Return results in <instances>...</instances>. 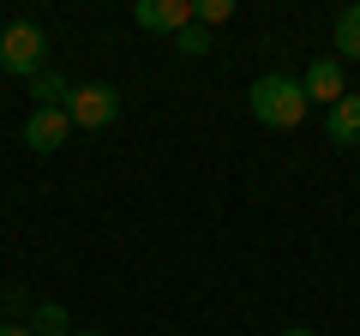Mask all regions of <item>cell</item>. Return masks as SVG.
I'll list each match as a JSON object with an SVG mask.
<instances>
[{"instance_id":"cell-10","label":"cell","mask_w":360,"mask_h":336,"mask_svg":"<svg viewBox=\"0 0 360 336\" xmlns=\"http://www.w3.org/2000/svg\"><path fill=\"white\" fill-rule=\"evenodd\" d=\"M30 330H37V336H72V318H66V306L42 300V306H37V318H30Z\"/></svg>"},{"instance_id":"cell-11","label":"cell","mask_w":360,"mask_h":336,"mask_svg":"<svg viewBox=\"0 0 360 336\" xmlns=\"http://www.w3.org/2000/svg\"><path fill=\"white\" fill-rule=\"evenodd\" d=\"M174 49H180V54H210V30H205V25H186V30L174 37Z\"/></svg>"},{"instance_id":"cell-8","label":"cell","mask_w":360,"mask_h":336,"mask_svg":"<svg viewBox=\"0 0 360 336\" xmlns=\"http://www.w3.org/2000/svg\"><path fill=\"white\" fill-rule=\"evenodd\" d=\"M30 96H37V108H66L72 84H66L60 72H37V78H30Z\"/></svg>"},{"instance_id":"cell-2","label":"cell","mask_w":360,"mask_h":336,"mask_svg":"<svg viewBox=\"0 0 360 336\" xmlns=\"http://www.w3.org/2000/svg\"><path fill=\"white\" fill-rule=\"evenodd\" d=\"M0 72H13V78L49 72V37H42V25L18 18V25L0 30Z\"/></svg>"},{"instance_id":"cell-14","label":"cell","mask_w":360,"mask_h":336,"mask_svg":"<svg viewBox=\"0 0 360 336\" xmlns=\"http://www.w3.org/2000/svg\"><path fill=\"white\" fill-rule=\"evenodd\" d=\"M283 336H312V330H307V324H295V330H283Z\"/></svg>"},{"instance_id":"cell-1","label":"cell","mask_w":360,"mask_h":336,"mask_svg":"<svg viewBox=\"0 0 360 336\" xmlns=\"http://www.w3.org/2000/svg\"><path fill=\"white\" fill-rule=\"evenodd\" d=\"M246 103H252V115L264 120V127H276V132H295L300 120H307V91H300V78H288V72H264L246 91Z\"/></svg>"},{"instance_id":"cell-9","label":"cell","mask_w":360,"mask_h":336,"mask_svg":"<svg viewBox=\"0 0 360 336\" xmlns=\"http://www.w3.org/2000/svg\"><path fill=\"white\" fill-rule=\"evenodd\" d=\"M336 54L342 60H360V6H342L336 13Z\"/></svg>"},{"instance_id":"cell-5","label":"cell","mask_w":360,"mask_h":336,"mask_svg":"<svg viewBox=\"0 0 360 336\" xmlns=\"http://www.w3.org/2000/svg\"><path fill=\"white\" fill-rule=\"evenodd\" d=\"M72 138V120H66V108H30V120H25V144L30 150H60V144Z\"/></svg>"},{"instance_id":"cell-3","label":"cell","mask_w":360,"mask_h":336,"mask_svg":"<svg viewBox=\"0 0 360 336\" xmlns=\"http://www.w3.org/2000/svg\"><path fill=\"white\" fill-rule=\"evenodd\" d=\"M120 115V91L115 84H72V96H66V120H72V132H96V127H115Z\"/></svg>"},{"instance_id":"cell-13","label":"cell","mask_w":360,"mask_h":336,"mask_svg":"<svg viewBox=\"0 0 360 336\" xmlns=\"http://www.w3.org/2000/svg\"><path fill=\"white\" fill-rule=\"evenodd\" d=\"M0 336H37L30 324H0Z\"/></svg>"},{"instance_id":"cell-15","label":"cell","mask_w":360,"mask_h":336,"mask_svg":"<svg viewBox=\"0 0 360 336\" xmlns=\"http://www.w3.org/2000/svg\"><path fill=\"white\" fill-rule=\"evenodd\" d=\"M72 336H96V330H72Z\"/></svg>"},{"instance_id":"cell-12","label":"cell","mask_w":360,"mask_h":336,"mask_svg":"<svg viewBox=\"0 0 360 336\" xmlns=\"http://www.w3.org/2000/svg\"><path fill=\"white\" fill-rule=\"evenodd\" d=\"M193 13H198V25H229V18H234V0H198Z\"/></svg>"},{"instance_id":"cell-7","label":"cell","mask_w":360,"mask_h":336,"mask_svg":"<svg viewBox=\"0 0 360 336\" xmlns=\"http://www.w3.org/2000/svg\"><path fill=\"white\" fill-rule=\"evenodd\" d=\"M324 132H330V144H360V96H342L336 108H324Z\"/></svg>"},{"instance_id":"cell-4","label":"cell","mask_w":360,"mask_h":336,"mask_svg":"<svg viewBox=\"0 0 360 336\" xmlns=\"http://www.w3.org/2000/svg\"><path fill=\"white\" fill-rule=\"evenodd\" d=\"M300 91H307V103H324V108H336V103L348 96L342 60H312L307 72H300Z\"/></svg>"},{"instance_id":"cell-6","label":"cell","mask_w":360,"mask_h":336,"mask_svg":"<svg viewBox=\"0 0 360 336\" xmlns=\"http://www.w3.org/2000/svg\"><path fill=\"white\" fill-rule=\"evenodd\" d=\"M132 18H139V30H186L193 25V0H139V6H132Z\"/></svg>"}]
</instances>
